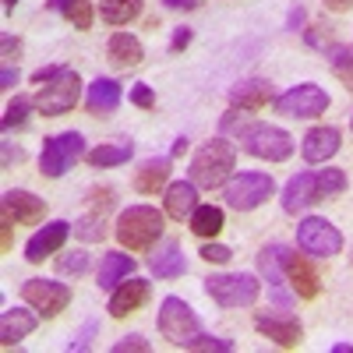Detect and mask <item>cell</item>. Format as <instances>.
Instances as JSON below:
<instances>
[{
    "label": "cell",
    "mask_w": 353,
    "mask_h": 353,
    "mask_svg": "<svg viewBox=\"0 0 353 353\" xmlns=\"http://www.w3.org/2000/svg\"><path fill=\"white\" fill-rule=\"evenodd\" d=\"M233 166H237V149L226 138H209L205 145H198V152L191 156V181L198 188H226V181L233 176Z\"/></svg>",
    "instance_id": "cell-1"
},
{
    "label": "cell",
    "mask_w": 353,
    "mask_h": 353,
    "mask_svg": "<svg viewBox=\"0 0 353 353\" xmlns=\"http://www.w3.org/2000/svg\"><path fill=\"white\" fill-rule=\"evenodd\" d=\"M163 212L152 209V205H128V209L117 216V241L128 251H149L159 237H163Z\"/></svg>",
    "instance_id": "cell-2"
},
{
    "label": "cell",
    "mask_w": 353,
    "mask_h": 353,
    "mask_svg": "<svg viewBox=\"0 0 353 353\" xmlns=\"http://www.w3.org/2000/svg\"><path fill=\"white\" fill-rule=\"evenodd\" d=\"M237 141H241V149L254 159H265V163H286L293 156V138L269 124V121H244L237 131Z\"/></svg>",
    "instance_id": "cell-3"
},
{
    "label": "cell",
    "mask_w": 353,
    "mask_h": 353,
    "mask_svg": "<svg viewBox=\"0 0 353 353\" xmlns=\"http://www.w3.org/2000/svg\"><path fill=\"white\" fill-rule=\"evenodd\" d=\"M81 99V78L74 68H57L53 78H46L39 88H36V110L43 117H64L74 110V103Z\"/></svg>",
    "instance_id": "cell-4"
},
{
    "label": "cell",
    "mask_w": 353,
    "mask_h": 353,
    "mask_svg": "<svg viewBox=\"0 0 353 353\" xmlns=\"http://www.w3.org/2000/svg\"><path fill=\"white\" fill-rule=\"evenodd\" d=\"M205 293L219 307H251L261 297V283L251 272H216L205 279Z\"/></svg>",
    "instance_id": "cell-5"
},
{
    "label": "cell",
    "mask_w": 353,
    "mask_h": 353,
    "mask_svg": "<svg viewBox=\"0 0 353 353\" xmlns=\"http://www.w3.org/2000/svg\"><path fill=\"white\" fill-rule=\"evenodd\" d=\"M159 332L173 346H184L188 350L201 336V321H198L194 307L184 297H163V304H159Z\"/></svg>",
    "instance_id": "cell-6"
},
{
    "label": "cell",
    "mask_w": 353,
    "mask_h": 353,
    "mask_svg": "<svg viewBox=\"0 0 353 353\" xmlns=\"http://www.w3.org/2000/svg\"><path fill=\"white\" fill-rule=\"evenodd\" d=\"M81 156H85V134L81 131L50 134L43 141V152H39V170H43V176L57 181V176H64Z\"/></svg>",
    "instance_id": "cell-7"
},
{
    "label": "cell",
    "mask_w": 353,
    "mask_h": 353,
    "mask_svg": "<svg viewBox=\"0 0 353 353\" xmlns=\"http://www.w3.org/2000/svg\"><path fill=\"white\" fill-rule=\"evenodd\" d=\"M272 194H276V181L269 173H237L226 181V191H223V198L233 212H254Z\"/></svg>",
    "instance_id": "cell-8"
},
{
    "label": "cell",
    "mask_w": 353,
    "mask_h": 353,
    "mask_svg": "<svg viewBox=\"0 0 353 353\" xmlns=\"http://www.w3.org/2000/svg\"><path fill=\"white\" fill-rule=\"evenodd\" d=\"M297 248L311 258H336L343 251V233L321 216H307L297 223Z\"/></svg>",
    "instance_id": "cell-9"
},
{
    "label": "cell",
    "mask_w": 353,
    "mask_h": 353,
    "mask_svg": "<svg viewBox=\"0 0 353 353\" xmlns=\"http://www.w3.org/2000/svg\"><path fill=\"white\" fill-rule=\"evenodd\" d=\"M329 110V92L314 81H304V85H293L290 92H283L276 99V113L283 117H293V121H314Z\"/></svg>",
    "instance_id": "cell-10"
},
{
    "label": "cell",
    "mask_w": 353,
    "mask_h": 353,
    "mask_svg": "<svg viewBox=\"0 0 353 353\" xmlns=\"http://www.w3.org/2000/svg\"><path fill=\"white\" fill-rule=\"evenodd\" d=\"M21 301L36 307L43 318H57L71 304V286L57 279H25L21 283Z\"/></svg>",
    "instance_id": "cell-11"
},
{
    "label": "cell",
    "mask_w": 353,
    "mask_h": 353,
    "mask_svg": "<svg viewBox=\"0 0 353 353\" xmlns=\"http://www.w3.org/2000/svg\"><path fill=\"white\" fill-rule=\"evenodd\" d=\"M0 216H4V223H14V226H36L46 216V201L25 188H11L4 191V201H0Z\"/></svg>",
    "instance_id": "cell-12"
},
{
    "label": "cell",
    "mask_w": 353,
    "mask_h": 353,
    "mask_svg": "<svg viewBox=\"0 0 353 353\" xmlns=\"http://www.w3.org/2000/svg\"><path fill=\"white\" fill-rule=\"evenodd\" d=\"M283 276L290 283V290L297 293L301 301H314L318 290H321V279L314 272V265L307 254H297V251H283Z\"/></svg>",
    "instance_id": "cell-13"
},
{
    "label": "cell",
    "mask_w": 353,
    "mask_h": 353,
    "mask_svg": "<svg viewBox=\"0 0 353 353\" xmlns=\"http://www.w3.org/2000/svg\"><path fill=\"white\" fill-rule=\"evenodd\" d=\"M283 244H269V248H261L258 251V269H261V276H265V283H269V290H272V301L279 304V307H290V301L297 297V293L290 290V283H286V276H283Z\"/></svg>",
    "instance_id": "cell-14"
},
{
    "label": "cell",
    "mask_w": 353,
    "mask_h": 353,
    "mask_svg": "<svg viewBox=\"0 0 353 353\" xmlns=\"http://www.w3.org/2000/svg\"><path fill=\"white\" fill-rule=\"evenodd\" d=\"M149 269L156 279H181L188 272V258L181 251V241L176 237H159L152 244V254H149Z\"/></svg>",
    "instance_id": "cell-15"
},
{
    "label": "cell",
    "mask_w": 353,
    "mask_h": 353,
    "mask_svg": "<svg viewBox=\"0 0 353 353\" xmlns=\"http://www.w3.org/2000/svg\"><path fill=\"white\" fill-rule=\"evenodd\" d=\"M254 329L283 350L301 346V339H304V325L293 314H254Z\"/></svg>",
    "instance_id": "cell-16"
},
{
    "label": "cell",
    "mask_w": 353,
    "mask_h": 353,
    "mask_svg": "<svg viewBox=\"0 0 353 353\" xmlns=\"http://www.w3.org/2000/svg\"><path fill=\"white\" fill-rule=\"evenodd\" d=\"M68 233H71V223H64V219H53V223H46L43 230H36L32 237H28V244H25V261L39 265L43 258L57 254V251L64 248Z\"/></svg>",
    "instance_id": "cell-17"
},
{
    "label": "cell",
    "mask_w": 353,
    "mask_h": 353,
    "mask_svg": "<svg viewBox=\"0 0 353 353\" xmlns=\"http://www.w3.org/2000/svg\"><path fill=\"white\" fill-rule=\"evenodd\" d=\"M343 134H339V128H332V124H318V128H311L307 134H304V141H301V156L311 163V166H318V163H329L336 152H339V141Z\"/></svg>",
    "instance_id": "cell-18"
},
{
    "label": "cell",
    "mask_w": 353,
    "mask_h": 353,
    "mask_svg": "<svg viewBox=\"0 0 353 353\" xmlns=\"http://www.w3.org/2000/svg\"><path fill=\"white\" fill-rule=\"evenodd\" d=\"M149 293H152V290H149V283H145V279L128 276L124 283H117V286H113L106 311H110L113 318H128V314H134L145 301H149Z\"/></svg>",
    "instance_id": "cell-19"
},
{
    "label": "cell",
    "mask_w": 353,
    "mask_h": 353,
    "mask_svg": "<svg viewBox=\"0 0 353 353\" xmlns=\"http://www.w3.org/2000/svg\"><path fill=\"white\" fill-rule=\"evenodd\" d=\"M39 318H43V314H39L36 307H32V311H28V307H8L4 314H0V343H4L8 350L18 346L25 336L36 332Z\"/></svg>",
    "instance_id": "cell-20"
},
{
    "label": "cell",
    "mask_w": 353,
    "mask_h": 353,
    "mask_svg": "<svg viewBox=\"0 0 353 353\" xmlns=\"http://www.w3.org/2000/svg\"><path fill=\"white\" fill-rule=\"evenodd\" d=\"M272 103V85L265 78H244L230 88V106H237L244 113H258Z\"/></svg>",
    "instance_id": "cell-21"
},
{
    "label": "cell",
    "mask_w": 353,
    "mask_h": 353,
    "mask_svg": "<svg viewBox=\"0 0 353 353\" xmlns=\"http://www.w3.org/2000/svg\"><path fill=\"white\" fill-rule=\"evenodd\" d=\"M121 99H124L121 81L117 78H96L92 85H88V92H85V110L92 117H110V113H117Z\"/></svg>",
    "instance_id": "cell-22"
},
{
    "label": "cell",
    "mask_w": 353,
    "mask_h": 353,
    "mask_svg": "<svg viewBox=\"0 0 353 353\" xmlns=\"http://www.w3.org/2000/svg\"><path fill=\"white\" fill-rule=\"evenodd\" d=\"M314 201H318L314 170H307V173H297V176H290V181H286V188H283V212H286V216H297V212L311 209Z\"/></svg>",
    "instance_id": "cell-23"
},
{
    "label": "cell",
    "mask_w": 353,
    "mask_h": 353,
    "mask_svg": "<svg viewBox=\"0 0 353 353\" xmlns=\"http://www.w3.org/2000/svg\"><path fill=\"white\" fill-rule=\"evenodd\" d=\"M166 216L170 219H191V212L198 209V184L194 181H173L166 184Z\"/></svg>",
    "instance_id": "cell-24"
},
{
    "label": "cell",
    "mask_w": 353,
    "mask_h": 353,
    "mask_svg": "<svg viewBox=\"0 0 353 353\" xmlns=\"http://www.w3.org/2000/svg\"><path fill=\"white\" fill-rule=\"evenodd\" d=\"M166 184H170V159L166 156L145 159L134 170V191L138 194H159V191H166Z\"/></svg>",
    "instance_id": "cell-25"
},
{
    "label": "cell",
    "mask_w": 353,
    "mask_h": 353,
    "mask_svg": "<svg viewBox=\"0 0 353 353\" xmlns=\"http://www.w3.org/2000/svg\"><path fill=\"white\" fill-rule=\"evenodd\" d=\"M134 258L131 254H124V251H106L103 258H99V269H96V283L103 286V290H113L117 283H124L128 276H134Z\"/></svg>",
    "instance_id": "cell-26"
},
{
    "label": "cell",
    "mask_w": 353,
    "mask_h": 353,
    "mask_svg": "<svg viewBox=\"0 0 353 353\" xmlns=\"http://www.w3.org/2000/svg\"><path fill=\"white\" fill-rule=\"evenodd\" d=\"M106 57L113 61V68H138L145 61V46L131 32H113L106 43Z\"/></svg>",
    "instance_id": "cell-27"
},
{
    "label": "cell",
    "mask_w": 353,
    "mask_h": 353,
    "mask_svg": "<svg viewBox=\"0 0 353 353\" xmlns=\"http://www.w3.org/2000/svg\"><path fill=\"white\" fill-rule=\"evenodd\" d=\"M188 223H191V233H198V237H205V241H216L223 233V226H226V216H223L219 205H198Z\"/></svg>",
    "instance_id": "cell-28"
},
{
    "label": "cell",
    "mask_w": 353,
    "mask_h": 353,
    "mask_svg": "<svg viewBox=\"0 0 353 353\" xmlns=\"http://www.w3.org/2000/svg\"><path fill=\"white\" fill-rule=\"evenodd\" d=\"M134 156V141L131 138H121V141H110V145H99V149L88 152V163L96 170H106V166H121Z\"/></svg>",
    "instance_id": "cell-29"
},
{
    "label": "cell",
    "mask_w": 353,
    "mask_h": 353,
    "mask_svg": "<svg viewBox=\"0 0 353 353\" xmlns=\"http://www.w3.org/2000/svg\"><path fill=\"white\" fill-rule=\"evenodd\" d=\"M145 0H99V18L106 25H128L141 14Z\"/></svg>",
    "instance_id": "cell-30"
},
{
    "label": "cell",
    "mask_w": 353,
    "mask_h": 353,
    "mask_svg": "<svg viewBox=\"0 0 353 353\" xmlns=\"http://www.w3.org/2000/svg\"><path fill=\"white\" fill-rule=\"evenodd\" d=\"M325 57H329V64H332V71H336V78L353 92V46H343V43H332L329 50H325Z\"/></svg>",
    "instance_id": "cell-31"
},
{
    "label": "cell",
    "mask_w": 353,
    "mask_h": 353,
    "mask_svg": "<svg viewBox=\"0 0 353 353\" xmlns=\"http://www.w3.org/2000/svg\"><path fill=\"white\" fill-rule=\"evenodd\" d=\"M314 188H318V201L325 198H336L346 191V173L336 170V166H325V170H314Z\"/></svg>",
    "instance_id": "cell-32"
},
{
    "label": "cell",
    "mask_w": 353,
    "mask_h": 353,
    "mask_svg": "<svg viewBox=\"0 0 353 353\" xmlns=\"http://www.w3.org/2000/svg\"><path fill=\"white\" fill-rule=\"evenodd\" d=\"M32 106H36V99L14 96V99L8 103V110H4V121H0V128H4V131H21V128L28 124V113H32Z\"/></svg>",
    "instance_id": "cell-33"
},
{
    "label": "cell",
    "mask_w": 353,
    "mask_h": 353,
    "mask_svg": "<svg viewBox=\"0 0 353 353\" xmlns=\"http://www.w3.org/2000/svg\"><path fill=\"white\" fill-rule=\"evenodd\" d=\"M71 233H74L78 241H85V244H99V241L106 237V223H103V216L88 212V216H81V219L71 226Z\"/></svg>",
    "instance_id": "cell-34"
},
{
    "label": "cell",
    "mask_w": 353,
    "mask_h": 353,
    "mask_svg": "<svg viewBox=\"0 0 353 353\" xmlns=\"http://www.w3.org/2000/svg\"><path fill=\"white\" fill-rule=\"evenodd\" d=\"M61 14L78 28V32H88V28H92V18H96L92 0H68V4L61 8Z\"/></svg>",
    "instance_id": "cell-35"
},
{
    "label": "cell",
    "mask_w": 353,
    "mask_h": 353,
    "mask_svg": "<svg viewBox=\"0 0 353 353\" xmlns=\"http://www.w3.org/2000/svg\"><path fill=\"white\" fill-rule=\"evenodd\" d=\"M88 265H92V254L78 248V251H68V254L57 258V272L61 276H81V272H88Z\"/></svg>",
    "instance_id": "cell-36"
},
{
    "label": "cell",
    "mask_w": 353,
    "mask_h": 353,
    "mask_svg": "<svg viewBox=\"0 0 353 353\" xmlns=\"http://www.w3.org/2000/svg\"><path fill=\"white\" fill-rule=\"evenodd\" d=\"M149 350H152V343L145 339L141 332H131V336L113 343V353H149Z\"/></svg>",
    "instance_id": "cell-37"
},
{
    "label": "cell",
    "mask_w": 353,
    "mask_h": 353,
    "mask_svg": "<svg viewBox=\"0 0 353 353\" xmlns=\"http://www.w3.org/2000/svg\"><path fill=\"white\" fill-rule=\"evenodd\" d=\"M188 350H201V353H230L233 343H230V339H219V336H205V332H201Z\"/></svg>",
    "instance_id": "cell-38"
},
{
    "label": "cell",
    "mask_w": 353,
    "mask_h": 353,
    "mask_svg": "<svg viewBox=\"0 0 353 353\" xmlns=\"http://www.w3.org/2000/svg\"><path fill=\"white\" fill-rule=\"evenodd\" d=\"M106 209H113V188H92L88 191V212L103 216Z\"/></svg>",
    "instance_id": "cell-39"
},
{
    "label": "cell",
    "mask_w": 353,
    "mask_h": 353,
    "mask_svg": "<svg viewBox=\"0 0 353 353\" xmlns=\"http://www.w3.org/2000/svg\"><path fill=\"white\" fill-rule=\"evenodd\" d=\"M209 265H226L230 258H233V251L226 248V244H216V241H209V244H201V251H198Z\"/></svg>",
    "instance_id": "cell-40"
},
{
    "label": "cell",
    "mask_w": 353,
    "mask_h": 353,
    "mask_svg": "<svg viewBox=\"0 0 353 353\" xmlns=\"http://www.w3.org/2000/svg\"><path fill=\"white\" fill-rule=\"evenodd\" d=\"M307 43H311L314 50L325 53V50L336 43V36H332V28H329V25H314V28H307Z\"/></svg>",
    "instance_id": "cell-41"
},
{
    "label": "cell",
    "mask_w": 353,
    "mask_h": 353,
    "mask_svg": "<svg viewBox=\"0 0 353 353\" xmlns=\"http://www.w3.org/2000/svg\"><path fill=\"white\" fill-rule=\"evenodd\" d=\"M131 103H134L138 110H156V92H152L149 85H141V81H138V85L131 88Z\"/></svg>",
    "instance_id": "cell-42"
},
{
    "label": "cell",
    "mask_w": 353,
    "mask_h": 353,
    "mask_svg": "<svg viewBox=\"0 0 353 353\" xmlns=\"http://www.w3.org/2000/svg\"><path fill=\"white\" fill-rule=\"evenodd\" d=\"M191 39H194V32H191L188 25L173 28V39H170V53H184V50L191 46Z\"/></svg>",
    "instance_id": "cell-43"
},
{
    "label": "cell",
    "mask_w": 353,
    "mask_h": 353,
    "mask_svg": "<svg viewBox=\"0 0 353 353\" xmlns=\"http://www.w3.org/2000/svg\"><path fill=\"white\" fill-rule=\"evenodd\" d=\"M0 50H4L8 64H11V61H18V53H21V39H18V36H8V32H4V36H0Z\"/></svg>",
    "instance_id": "cell-44"
},
{
    "label": "cell",
    "mask_w": 353,
    "mask_h": 353,
    "mask_svg": "<svg viewBox=\"0 0 353 353\" xmlns=\"http://www.w3.org/2000/svg\"><path fill=\"white\" fill-rule=\"evenodd\" d=\"M21 159H25L21 145H14V141H4V170H8L11 163H21Z\"/></svg>",
    "instance_id": "cell-45"
},
{
    "label": "cell",
    "mask_w": 353,
    "mask_h": 353,
    "mask_svg": "<svg viewBox=\"0 0 353 353\" xmlns=\"http://www.w3.org/2000/svg\"><path fill=\"white\" fill-rule=\"evenodd\" d=\"M18 78H21V74H18V68H11V64H8L4 71H0V88H14V85H18Z\"/></svg>",
    "instance_id": "cell-46"
},
{
    "label": "cell",
    "mask_w": 353,
    "mask_h": 353,
    "mask_svg": "<svg viewBox=\"0 0 353 353\" xmlns=\"http://www.w3.org/2000/svg\"><path fill=\"white\" fill-rule=\"evenodd\" d=\"M329 11H336V14H343V11H353V0H321Z\"/></svg>",
    "instance_id": "cell-47"
},
{
    "label": "cell",
    "mask_w": 353,
    "mask_h": 353,
    "mask_svg": "<svg viewBox=\"0 0 353 353\" xmlns=\"http://www.w3.org/2000/svg\"><path fill=\"white\" fill-rule=\"evenodd\" d=\"M166 8H173V11H181V8H188V11H194L198 8V0H163Z\"/></svg>",
    "instance_id": "cell-48"
},
{
    "label": "cell",
    "mask_w": 353,
    "mask_h": 353,
    "mask_svg": "<svg viewBox=\"0 0 353 353\" xmlns=\"http://www.w3.org/2000/svg\"><path fill=\"white\" fill-rule=\"evenodd\" d=\"M301 25H304V8H293V11H290V28L297 32Z\"/></svg>",
    "instance_id": "cell-49"
},
{
    "label": "cell",
    "mask_w": 353,
    "mask_h": 353,
    "mask_svg": "<svg viewBox=\"0 0 353 353\" xmlns=\"http://www.w3.org/2000/svg\"><path fill=\"white\" fill-rule=\"evenodd\" d=\"M11 233H14V223H4V230H0V237H4V251H11Z\"/></svg>",
    "instance_id": "cell-50"
},
{
    "label": "cell",
    "mask_w": 353,
    "mask_h": 353,
    "mask_svg": "<svg viewBox=\"0 0 353 353\" xmlns=\"http://www.w3.org/2000/svg\"><path fill=\"white\" fill-rule=\"evenodd\" d=\"M184 152H188V138L181 134V138L173 141V156H184Z\"/></svg>",
    "instance_id": "cell-51"
},
{
    "label": "cell",
    "mask_w": 353,
    "mask_h": 353,
    "mask_svg": "<svg viewBox=\"0 0 353 353\" xmlns=\"http://www.w3.org/2000/svg\"><path fill=\"white\" fill-rule=\"evenodd\" d=\"M332 353H353V346H350V343H336Z\"/></svg>",
    "instance_id": "cell-52"
},
{
    "label": "cell",
    "mask_w": 353,
    "mask_h": 353,
    "mask_svg": "<svg viewBox=\"0 0 353 353\" xmlns=\"http://www.w3.org/2000/svg\"><path fill=\"white\" fill-rule=\"evenodd\" d=\"M46 4H50V8H57V11H61V8L68 4V0H46Z\"/></svg>",
    "instance_id": "cell-53"
},
{
    "label": "cell",
    "mask_w": 353,
    "mask_h": 353,
    "mask_svg": "<svg viewBox=\"0 0 353 353\" xmlns=\"http://www.w3.org/2000/svg\"><path fill=\"white\" fill-rule=\"evenodd\" d=\"M14 8H18V0H4V11H8V14H11Z\"/></svg>",
    "instance_id": "cell-54"
},
{
    "label": "cell",
    "mask_w": 353,
    "mask_h": 353,
    "mask_svg": "<svg viewBox=\"0 0 353 353\" xmlns=\"http://www.w3.org/2000/svg\"><path fill=\"white\" fill-rule=\"evenodd\" d=\"M350 128H353V117H350Z\"/></svg>",
    "instance_id": "cell-55"
},
{
    "label": "cell",
    "mask_w": 353,
    "mask_h": 353,
    "mask_svg": "<svg viewBox=\"0 0 353 353\" xmlns=\"http://www.w3.org/2000/svg\"><path fill=\"white\" fill-rule=\"evenodd\" d=\"M350 261H353V254H350Z\"/></svg>",
    "instance_id": "cell-56"
}]
</instances>
